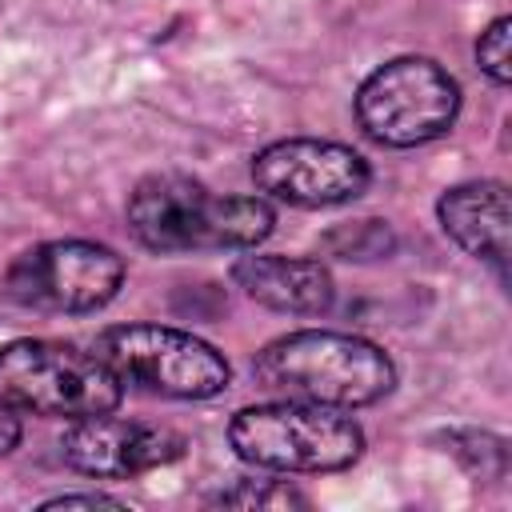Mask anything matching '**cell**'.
<instances>
[{
    "label": "cell",
    "instance_id": "cell-1",
    "mask_svg": "<svg viewBox=\"0 0 512 512\" xmlns=\"http://www.w3.org/2000/svg\"><path fill=\"white\" fill-rule=\"evenodd\" d=\"M132 236L160 256L236 252L272 236L276 212L268 196H224L184 172H152L128 192Z\"/></svg>",
    "mask_w": 512,
    "mask_h": 512
},
{
    "label": "cell",
    "instance_id": "cell-13",
    "mask_svg": "<svg viewBox=\"0 0 512 512\" xmlns=\"http://www.w3.org/2000/svg\"><path fill=\"white\" fill-rule=\"evenodd\" d=\"M444 440H448V452H452L468 472H480V476H504L508 452H504V440H500V436L464 428V432H448Z\"/></svg>",
    "mask_w": 512,
    "mask_h": 512
},
{
    "label": "cell",
    "instance_id": "cell-9",
    "mask_svg": "<svg viewBox=\"0 0 512 512\" xmlns=\"http://www.w3.org/2000/svg\"><path fill=\"white\" fill-rule=\"evenodd\" d=\"M188 440L164 424H140L124 420L116 412L72 420L60 436V456L68 468L100 480H128L140 472H152L160 464L180 460Z\"/></svg>",
    "mask_w": 512,
    "mask_h": 512
},
{
    "label": "cell",
    "instance_id": "cell-4",
    "mask_svg": "<svg viewBox=\"0 0 512 512\" xmlns=\"http://www.w3.org/2000/svg\"><path fill=\"white\" fill-rule=\"evenodd\" d=\"M0 400L16 412L72 424L116 412L124 400V380L96 352L24 336L0 348Z\"/></svg>",
    "mask_w": 512,
    "mask_h": 512
},
{
    "label": "cell",
    "instance_id": "cell-7",
    "mask_svg": "<svg viewBox=\"0 0 512 512\" xmlns=\"http://www.w3.org/2000/svg\"><path fill=\"white\" fill-rule=\"evenodd\" d=\"M124 284V256L96 240H44L24 248L4 272V296L32 312H100Z\"/></svg>",
    "mask_w": 512,
    "mask_h": 512
},
{
    "label": "cell",
    "instance_id": "cell-11",
    "mask_svg": "<svg viewBox=\"0 0 512 512\" xmlns=\"http://www.w3.org/2000/svg\"><path fill=\"white\" fill-rule=\"evenodd\" d=\"M440 228L468 256L488 260L500 276L508 264V188L500 180H468L436 200Z\"/></svg>",
    "mask_w": 512,
    "mask_h": 512
},
{
    "label": "cell",
    "instance_id": "cell-5",
    "mask_svg": "<svg viewBox=\"0 0 512 512\" xmlns=\"http://www.w3.org/2000/svg\"><path fill=\"white\" fill-rule=\"evenodd\" d=\"M460 116V84L432 56H396L356 88V124L384 148L440 140Z\"/></svg>",
    "mask_w": 512,
    "mask_h": 512
},
{
    "label": "cell",
    "instance_id": "cell-14",
    "mask_svg": "<svg viewBox=\"0 0 512 512\" xmlns=\"http://www.w3.org/2000/svg\"><path fill=\"white\" fill-rule=\"evenodd\" d=\"M216 504H228V508H308V496L284 480H260V484L240 480L236 488H224L216 496Z\"/></svg>",
    "mask_w": 512,
    "mask_h": 512
},
{
    "label": "cell",
    "instance_id": "cell-6",
    "mask_svg": "<svg viewBox=\"0 0 512 512\" xmlns=\"http://www.w3.org/2000/svg\"><path fill=\"white\" fill-rule=\"evenodd\" d=\"M92 352L124 384L168 400H212L232 380L224 352L168 324H112L96 336Z\"/></svg>",
    "mask_w": 512,
    "mask_h": 512
},
{
    "label": "cell",
    "instance_id": "cell-15",
    "mask_svg": "<svg viewBox=\"0 0 512 512\" xmlns=\"http://www.w3.org/2000/svg\"><path fill=\"white\" fill-rule=\"evenodd\" d=\"M476 64H480V72L496 88H508V80H512V20L508 16H496L480 32V40H476Z\"/></svg>",
    "mask_w": 512,
    "mask_h": 512
},
{
    "label": "cell",
    "instance_id": "cell-10",
    "mask_svg": "<svg viewBox=\"0 0 512 512\" xmlns=\"http://www.w3.org/2000/svg\"><path fill=\"white\" fill-rule=\"evenodd\" d=\"M236 288L248 300L280 312V316H324L336 300V280L320 260L308 256H272L248 252L232 264Z\"/></svg>",
    "mask_w": 512,
    "mask_h": 512
},
{
    "label": "cell",
    "instance_id": "cell-12",
    "mask_svg": "<svg viewBox=\"0 0 512 512\" xmlns=\"http://www.w3.org/2000/svg\"><path fill=\"white\" fill-rule=\"evenodd\" d=\"M324 248L340 260H388L396 236L384 220H356V224H336L324 236Z\"/></svg>",
    "mask_w": 512,
    "mask_h": 512
},
{
    "label": "cell",
    "instance_id": "cell-16",
    "mask_svg": "<svg viewBox=\"0 0 512 512\" xmlns=\"http://www.w3.org/2000/svg\"><path fill=\"white\" fill-rule=\"evenodd\" d=\"M44 508H124V504L104 492H64V496L44 500Z\"/></svg>",
    "mask_w": 512,
    "mask_h": 512
},
{
    "label": "cell",
    "instance_id": "cell-3",
    "mask_svg": "<svg viewBox=\"0 0 512 512\" xmlns=\"http://www.w3.org/2000/svg\"><path fill=\"white\" fill-rule=\"evenodd\" d=\"M228 444L244 464L268 472H344L364 452V432L344 408L268 400L240 408L228 424Z\"/></svg>",
    "mask_w": 512,
    "mask_h": 512
},
{
    "label": "cell",
    "instance_id": "cell-17",
    "mask_svg": "<svg viewBox=\"0 0 512 512\" xmlns=\"http://www.w3.org/2000/svg\"><path fill=\"white\" fill-rule=\"evenodd\" d=\"M20 432H24V428H20V412L0 400V456H8V452L20 444Z\"/></svg>",
    "mask_w": 512,
    "mask_h": 512
},
{
    "label": "cell",
    "instance_id": "cell-8",
    "mask_svg": "<svg viewBox=\"0 0 512 512\" xmlns=\"http://www.w3.org/2000/svg\"><path fill=\"white\" fill-rule=\"evenodd\" d=\"M252 180L264 196L292 204V208H336L356 200L372 168L368 160L336 140H312V136H292L276 140L256 152L252 160Z\"/></svg>",
    "mask_w": 512,
    "mask_h": 512
},
{
    "label": "cell",
    "instance_id": "cell-2",
    "mask_svg": "<svg viewBox=\"0 0 512 512\" xmlns=\"http://www.w3.org/2000/svg\"><path fill=\"white\" fill-rule=\"evenodd\" d=\"M252 372L272 396L344 412L376 404L396 388V364L380 344L328 328H296L276 336L260 348Z\"/></svg>",
    "mask_w": 512,
    "mask_h": 512
}]
</instances>
